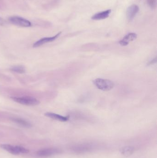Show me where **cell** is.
<instances>
[{"instance_id": "14", "label": "cell", "mask_w": 157, "mask_h": 158, "mask_svg": "<svg viewBox=\"0 0 157 158\" xmlns=\"http://www.w3.org/2000/svg\"><path fill=\"white\" fill-rule=\"evenodd\" d=\"M148 5L152 9H154L156 7V0H147Z\"/></svg>"}, {"instance_id": "15", "label": "cell", "mask_w": 157, "mask_h": 158, "mask_svg": "<svg viewBox=\"0 0 157 158\" xmlns=\"http://www.w3.org/2000/svg\"><path fill=\"white\" fill-rule=\"evenodd\" d=\"M4 22H5V21H4V19H2L1 17H0V25H2Z\"/></svg>"}, {"instance_id": "4", "label": "cell", "mask_w": 157, "mask_h": 158, "mask_svg": "<svg viewBox=\"0 0 157 158\" xmlns=\"http://www.w3.org/2000/svg\"><path fill=\"white\" fill-rule=\"evenodd\" d=\"M8 20L11 23L20 27H27L32 26V24L28 20L19 16H12Z\"/></svg>"}, {"instance_id": "2", "label": "cell", "mask_w": 157, "mask_h": 158, "mask_svg": "<svg viewBox=\"0 0 157 158\" xmlns=\"http://www.w3.org/2000/svg\"><path fill=\"white\" fill-rule=\"evenodd\" d=\"M1 147L5 150L7 151L8 152H9V153L14 155H18L20 153L26 154L29 152V150L27 148L18 146H15L10 144H3L1 145Z\"/></svg>"}, {"instance_id": "12", "label": "cell", "mask_w": 157, "mask_h": 158, "mask_svg": "<svg viewBox=\"0 0 157 158\" xmlns=\"http://www.w3.org/2000/svg\"><path fill=\"white\" fill-rule=\"evenodd\" d=\"M135 149L131 146H126L122 147L120 149V152L124 156H129L134 153Z\"/></svg>"}, {"instance_id": "13", "label": "cell", "mask_w": 157, "mask_h": 158, "mask_svg": "<svg viewBox=\"0 0 157 158\" xmlns=\"http://www.w3.org/2000/svg\"><path fill=\"white\" fill-rule=\"evenodd\" d=\"M13 72H15V73H20V74H22L26 72V70L24 67L22 66H16L12 67L10 69Z\"/></svg>"}, {"instance_id": "6", "label": "cell", "mask_w": 157, "mask_h": 158, "mask_svg": "<svg viewBox=\"0 0 157 158\" xmlns=\"http://www.w3.org/2000/svg\"><path fill=\"white\" fill-rule=\"evenodd\" d=\"M61 34V32H60L54 36L51 37H43V38H41L39 40L35 43L33 46V47H38L45 44L54 41L60 36Z\"/></svg>"}, {"instance_id": "10", "label": "cell", "mask_w": 157, "mask_h": 158, "mask_svg": "<svg viewBox=\"0 0 157 158\" xmlns=\"http://www.w3.org/2000/svg\"><path fill=\"white\" fill-rule=\"evenodd\" d=\"M111 9H108V10H105L103 12H100V13H97L95 14L91 17V19L93 20H104L106 19L109 16L110 14L111 13Z\"/></svg>"}, {"instance_id": "8", "label": "cell", "mask_w": 157, "mask_h": 158, "mask_svg": "<svg viewBox=\"0 0 157 158\" xmlns=\"http://www.w3.org/2000/svg\"><path fill=\"white\" fill-rule=\"evenodd\" d=\"M137 37V35L135 33H130L124 37L123 39L119 42V44L122 46H127L130 42L136 40Z\"/></svg>"}, {"instance_id": "7", "label": "cell", "mask_w": 157, "mask_h": 158, "mask_svg": "<svg viewBox=\"0 0 157 158\" xmlns=\"http://www.w3.org/2000/svg\"><path fill=\"white\" fill-rule=\"evenodd\" d=\"M139 11V8L137 5H131L129 7L126 11V16L128 20L132 21L136 16V15L137 14Z\"/></svg>"}, {"instance_id": "3", "label": "cell", "mask_w": 157, "mask_h": 158, "mask_svg": "<svg viewBox=\"0 0 157 158\" xmlns=\"http://www.w3.org/2000/svg\"><path fill=\"white\" fill-rule=\"evenodd\" d=\"M11 98L15 102H17L24 105H38L40 104L39 100L34 98L30 97H11Z\"/></svg>"}, {"instance_id": "5", "label": "cell", "mask_w": 157, "mask_h": 158, "mask_svg": "<svg viewBox=\"0 0 157 158\" xmlns=\"http://www.w3.org/2000/svg\"><path fill=\"white\" fill-rule=\"evenodd\" d=\"M61 150L59 148H47L41 149L36 153L37 156L41 157H47L55 154H59Z\"/></svg>"}, {"instance_id": "11", "label": "cell", "mask_w": 157, "mask_h": 158, "mask_svg": "<svg viewBox=\"0 0 157 158\" xmlns=\"http://www.w3.org/2000/svg\"><path fill=\"white\" fill-rule=\"evenodd\" d=\"M12 121L14 123L26 128H30L32 126L29 122L20 118H12Z\"/></svg>"}, {"instance_id": "9", "label": "cell", "mask_w": 157, "mask_h": 158, "mask_svg": "<svg viewBox=\"0 0 157 158\" xmlns=\"http://www.w3.org/2000/svg\"><path fill=\"white\" fill-rule=\"evenodd\" d=\"M45 116L46 117L54 119V120H57V121H61V122H67L69 119V117L68 116H61L59 114H55V113H52V112H47L45 113Z\"/></svg>"}, {"instance_id": "1", "label": "cell", "mask_w": 157, "mask_h": 158, "mask_svg": "<svg viewBox=\"0 0 157 158\" xmlns=\"http://www.w3.org/2000/svg\"><path fill=\"white\" fill-rule=\"evenodd\" d=\"M93 83L98 89L103 91H108L111 90L114 86V82L108 79H96L93 80Z\"/></svg>"}]
</instances>
